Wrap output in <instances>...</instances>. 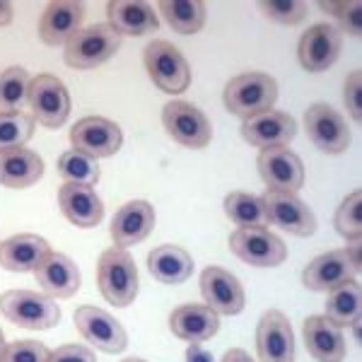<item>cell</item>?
Returning a JSON list of instances; mask_svg holds the SVG:
<instances>
[{
    "label": "cell",
    "mask_w": 362,
    "mask_h": 362,
    "mask_svg": "<svg viewBox=\"0 0 362 362\" xmlns=\"http://www.w3.org/2000/svg\"><path fill=\"white\" fill-rule=\"evenodd\" d=\"M97 283L104 300L116 307H128L138 295V268L126 249L114 247L99 256Z\"/></svg>",
    "instance_id": "6da1fadb"
},
{
    "label": "cell",
    "mask_w": 362,
    "mask_h": 362,
    "mask_svg": "<svg viewBox=\"0 0 362 362\" xmlns=\"http://www.w3.org/2000/svg\"><path fill=\"white\" fill-rule=\"evenodd\" d=\"M278 99V83L266 73H242L225 87V107L230 114L251 119L273 109Z\"/></svg>",
    "instance_id": "7a4b0ae2"
},
{
    "label": "cell",
    "mask_w": 362,
    "mask_h": 362,
    "mask_svg": "<svg viewBox=\"0 0 362 362\" xmlns=\"http://www.w3.org/2000/svg\"><path fill=\"white\" fill-rule=\"evenodd\" d=\"M0 312L8 321L22 329L46 331L61 321V309L51 297L32 290H8L0 295Z\"/></svg>",
    "instance_id": "3957f363"
},
{
    "label": "cell",
    "mask_w": 362,
    "mask_h": 362,
    "mask_svg": "<svg viewBox=\"0 0 362 362\" xmlns=\"http://www.w3.org/2000/svg\"><path fill=\"white\" fill-rule=\"evenodd\" d=\"M121 49V34L109 25H92L75 32L66 44V63L70 68L90 70L107 63Z\"/></svg>",
    "instance_id": "277c9868"
},
{
    "label": "cell",
    "mask_w": 362,
    "mask_h": 362,
    "mask_svg": "<svg viewBox=\"0 0 362 362\" xmlns=\"http://www.w3.org/2000/svg\"><path fill=\"white\" fill-rule=\"evenodd\" d=\"M145 68L150 80L167 95H181L191 85V68L172 42L155 39L145 49Z\"/></svg>",
    "instance_id": "5b68a950"
},
{
    "label": "cell",
    "mask_w": 362,
    "mask_h": 362,
    "mask_svg": "<svg viewBox=\"0 0 362 362\" xmlns=\"http://www.w3.org/2000/svg\"><path fill=\"white\" fill-rule=\"evenodd\" d=\"M230 249L244 264L256 268H273L288 259V247L283 239L266 227H249V230L237 227L230 235Z\"/></svg>",
    "instance_id": "8992f818"
},
{
    "label": "cell",
    "mask_w": 362,
    "mask_h": 362,
    "mask_svg": "<svg viewBox=\"0 0 362 362\" xmlns=\"http://www.w3.org/2000/svg\"><path fill=\"white\" fill-rule=\"evenodd\" d=\"M162 124H165L169 136L184 148L201 150L213 138V126H210L208 116L184 99H174L162 109Z\"/></svg>",
    "instance_id": "52a82bcc"
},
{
    "label": "cell",
    "mask_w": 362,
    "mask_h": 362,
    "mask_svg": "<svg viewBox=\"0 0 362 362\" xmlns=\"http://www.w3.org/2000/svg\"><path fill=\"white\" fill-rule=\"evenodd\" d=\"M27 102L34 112V121L46 128L63 126L70 114V95L66 85L54 75H37L29 80Z\"/></svg>",
    "instance_id": "ba28073f"
},
{
    "label": "cell",
    "mask_w": 362,
    "mask_h": 362,
    "mask_svg": "<svg viewBox=\"0 0 362 362\" xmlns=\"http://www.w3.org/2000/svg\"><path fill=\"white\" fill-rule=\"evenodd\" d=\"M307 136L314 145L326 155H341L350 145V128L343 114H338L334 107L319 102L312 104L305 114Z\"/></svg>",
    "instance_id": "9c48e42d"
},
{
    "label": "cell",
    "mask_w": 362,
    "mask_h": 362,
    "mask_svg": "<svg viewBox=\"0 0 362 362\" xmlns=\"http://www.w3.org/2000/svg\"><path fill=\"white\" fill-rule=\"evenodd\" d=\"M266 210L268 225L280 227L295 237H309L317 230V218L312 208L305 201H300L295 194H280V191H266L261 196Z\"/></svg>",
    "instance_id": "30bf717a"
},
{
    "label": "cell",
    "mask_w": 362,
    "mask_h": 362,
    "mask_svg": "<svg viewBox=\"0 0 362 362\" xmlns=\"http://www.w3.org/2000/svg\"><path fill=\"white\" fill-rule=\"evenodd\" d=\"M259 174L268 191L297 194L305 184V165L290 148H268L259 155Z\"/></svg>",
    "instance_id": "8fae6325"
},
{
    "label": "cell",
    "mask_w": 362,
    "mask_h": 362,
    "mask_svg": "<svg viewBox=\"0 0 362 362\" xmlns=\"http://www.w3.org/2000/svg\"><path fill=\"white\" fill-rule=\"evenodd\" d=\"M70 143L78 153L99 160V157H112L119 153L121 143H124V133L114 121L102 119V116H87L73 126Z\"/></svg>",
    "instance_id": "7c38bea8"
},
{
    "label": "cell",
    "mask_w": 362,
    "mask_h": 362,
    "mask_svg": "<svg viewBox=\"0 0 362 362\" xmlns=\"http://www.w3.org/2000/svg\"><path fill=\"white\" fill-rule=\"evenodd\" d=\"M259 362H295V336L290 319L278 309H268L256 329Z\"/></svg>",
    "instance_id": "4fadbf2b"
},
{
    "label": "cell",
    "mask_w": 362,
    "mask_h": 362,
    "mask_svg": "<svg viewBox=\"0 0 362 362\" xmlns=\"http://www.w3.org/2000/svg\"><path fill=\"white\" fill-rule=\"evenodd\" d=\"M75 326H78V331L87 343L97 346L104 353H121L128 346L124 326L104 309H97L92 305L78 307L75 309Z\"/></svg>",
    "instance_id": "5bb4252c"
},
{
    "label": "cell",
    "mask_w": 362,
    "mask_h": 362,
    "mask_svg": "<svg viewBox=\"0 0 362 362\" xmlns=\"http://www.w3.org/2000/svg\"><path fill=\"white\" fill-rule=\"evenodd\" d=\"M297 136V124L290 114L268 109L264 114H256L251 119H244L242 138L254 148H288Z\"/></svg>",
    "instance_id": "9a60e30c"
},
{
    "label": "cell",
    "mask_w": 362,
    "mask_h": 362,
    "mask_svg": "<svg viewBox=\"0 0 362 362\" xmlns=\"http://www.w3.org/2000/svg\"><path fill=\"white\" fill-rule=\"evenodd\" d=\"M341 44H343L341 32H338L334 25H329V22L312 25L305 34H302L300 49H297L302 68L309 70V73L329 70L338 61Z\"/></svg>",
    "instance_id": "2e32d148"
},
{
    "label": "cell",
    "mask_w": 362,
    "mask_h": 362,
    "mask_svg": "<svg viewBox=\"0 0 362 362\" xmlns=\"http://www.w3.org/2000/svg\"><path fill=\"white\" fill-rule=\"evenodd\" d=\"M201 293L206 305L213 309L215 314L223 317H235L244 309V288L232 276L230 271L220 266H208L201 273Z\"/></svg>",
    "instance_id": "e0dca14e"
},
{
    "label": "cell",
    "mask_w": 362,
    "mask_h": 362,
    "mask_svg": "<svg viewBox=\"0 0 362 362\" xmlns=\"http://www.w3.org/2000/svg\"><path fill=\"white\" fill-rule=\"evenodd\" d=\"M355 276H358V268L350 261L346 249H338L326 251V254L317 256L314 261H309V266L302 273V280L314 293H331L338 285L355 280Z\"/></svg>",
    "instance_id": "ac0fdd59"
},
{
    "label": "cell",
    "mask_w": 362,
    "mask_h": 362,
    "mask_svg": "<svg viewBox=\"0 0 362 362\" xmlns=\"http://www.w3.org/2000/svg\"><path fill=\"white\" fill-rule=\"evenodd\" d=\"M85 5L73 0H54L44 8V15L39 20V37L49 46L68 44V39L75 32L83 29Z\"/></svg>",
    "instance_id": "d6986e66"
},
{
    "label": "cell",
    "mask_w": 362,
    "mask_h": 362,
    "mask_svg": "<svg viewBox=\"0 0 362 362\" xmlns=\"http://www.w3.org/2000/svg\"><path fill=\"white\" fill-rule=\"evenodd\" d=\"M39 288L44 290L46 297H70L80 290V268L75 266L73 259L58 251H49L39 266L34 268Z\"/></svg>",
    "instance_id": "ffe728a7"
},
{
    "label": "cell",
    "mask_w": 362,
    "mask_h": 362,
    "mask_svg": "<svg viewBox=\"0 0 362 362\" xmlns=\"http://www.w3.org/2000/svg\"><path fill=\"white\" fill-rule=\"evenodd\" d=\"M302 336H305V346L314 360L319 362H343L346 360L348 346L343 329H338L331 319L314 314L302 326Z\"/></svg>",
    "instance_id": "44dd1931"
},
{
    "label": "cell",
    "mask_w": 362,
    "mask_h": 362,
    "mask_svg": "<svg viewBox=\"0 0 362 362\" xmlns=\"http://www.w3.org/2000/svg\"><path fill=\"white\" fill-rule=\"evenodd\" d=\"M155 227V208L148 201H131L116 210L112 220V239L116 247L126 249L143 242Z\"/></svg>",
    "instance_id": "7402d4cb"
},
{
    "label": "cell",
    "mask_w": 362,
    "mask_h": 362,
    "mask_svg": "<svg viewBox=\"0 0 362 362\" xmlns=\"http://www.w3.org/2000/svg\"><path fill=\"white\" fill-rule=\"evenodd\" d=\"M58 206L70 223L78 227H97L104 218V203L92 186L63 184L58 189Z\"/></svg>",
    "instance_id": "603a6c76"
},
{
    "label": "cell",
    "mask_w": 362,
    "mask_h": 362,
    "mask_svg": "<svg viewBox=\"0 0 362 362\" xmlns=\"http://www.w3.org/2000/svg\"><path fill=\"white\" fill-rule=\"evenodd\" d=\"M172 334L189 343H203L220 331V317L208 305H181L169 317Z\"/></svg>",
    "instance_id": "cb8c5ba5"
},
{
    "label": "cell",
    "mask_w": 362,
    "mask_h": 362,
    "mask_svg": "<svg viewBox=\"0 0 362 362\" xmlns=\"http://www.w3.org/2000/svg\"><path fill=\"white\" fill-rule=\"evenodd\" d=\"M107 15L109 27H114L121 37H143L160 27L153 5L143 0H112L107 5Z\"/></svg>",
    "instance_id": "d4e9b609"
},
{
    "label": "cell",
    "mask_w": 362,
    "mask_h": 362,
    "mask_svg": "<svg viewBox=\"0 0 362 362\" xmlns=\"http://www.w3.org/2000/svg\"><path fill=\"white\" fill-rule=\"evenodd\" d=\"M44 174V160L34 150H0V184L8 189H27Z\"/></svg>",
    "instance_id": "484cf974"
},
{
    "label": "cell",
    "mask_w": 362,
    "mask_h": 362,
    "mask_svg": "<svg viewBox=\"0 0 362 362\" xmlns=\"http://www.w3.org/2000/svg\"><path fill=\"white\" fill-rule=\"evenodd\" d=\"M49 242L39 235H15L0 242V266L13 273H27L49 254Z\"/></svg>",
    "instance_id": "4316f807"
},
{
    "label": "cell",
    "mask_w": 362,
    "mask_h": 362,
    "mask_svg": "<svg viewBox=\"0 0 362 362\" xmlns=\"http://www.w3.org/2000/svg\"><path fill=\"white\" fill-rule=\"evenodd\" d=\"M148 268L160 283L181 285L194 273V259L186 249L174 247V244H162V247H155L150 251Z\"/></svg>",
    "instance_id": "83f0119b"
},
{
    "label": "cell",
    "mask_w": 362,
    "mask_h": 362,
    "mask_svg": "<svg viewBox=\"0 0 362 362\" xmlns=\"http://www.w3.org/2000/svg\"><path fill=\"white\" fill-rule=\"evenodd\" d=\"M362 312V293L358 280H348V283L338 285L336 290L329 293L326 300V319H331L338 329L343 326H358Z\"/></svg>",
    "instance_id": "f1b7e54d"
},
{
    "label": "cell",
    "mask_w": 362,
    "mask_h": 362,
    "mask_svg": "<svg viewBox=\"0 0 362 362\" xmlns=\"http://www.w3.org/2000/svg\"><path fill=\"white\" fill-rule=\"evenodd\" d=\"M160 10L177 34H196L206 22V5L201 0H165Z\"/></svg>",
    "instance_id": "f546056e"
},
{
    "label": "cell",
    "mask_w": 362,
    "mask_h": 362,
    "mask_svg": "<svg viewBox=\"0 0 362 362\" xmlns=\"http://www.w3.org/2000/svg\"><path fill=\"white\" fill-rule=\"evenodd\" d=\"M225 213L237 227L249 230V227H266V210L259 196L244 194V191H235L225 198Z\"/></svg>",
    "instance_id": "4dcf8cb0"
},
{
    "label": "cell",
    "mask_w": 362,
    "mask_h": 362,
    "mask_svg": "<svg viewBox=\"0 0 362 362\" xmlns=\"http://www.w3.org/2000/svg\"><path fill=\"white\" fill-rule=\"evenodd\" d=\"M29 95V75L25 68L13 66L0 73V114L22 112Z\"/></svg>",
    "instance_id": "1f68e13d"
},
{
    "label": "cell",
    "mask_w": 362,
    "mask_h": 362,
    "mask_svg": "<svg viewBox=\"0 0 362 362\" xmlns=\"http://www.w3.org/2000/svg\"><path fill=\"white\" fill-rule=\"evenodd\" d=\"M58 174L66 179V184L95 186L99 181V165L90 155L68 150V153L58 157Z\"/></svg>",
    "instance_id": "d6a6232c"
},
{
    "label": "cell",
    "mask_w": 362,
    "mask_h": 362,
    "mask_svg": "<svg viewBox=\"0 0 362 362\" xmlns=\"http://www.w3.org/2000/svg\"><path fill=\"white\" fill-rule=\"evenodd\" d=\"M34 133V119L25 112L0 114V150L22 148Z\"/></svg>",
    "instance_id": "836d02e7"
},
{
    "label": "cell",
    "mask_w": 362,
    "mask_h": 362,
    "mask_svg": "<svg viewBox=\"0 0 362 362\" xmlns=\"http://www.w3.org/2000/svg\"><path fill=\"white\" fill-rule=\"evenodd\" d=\"M360 208H362V196H360V191H353V194L341 203V208L336 210V230L341 232L348 242L362 237Z\"/></svg>",
    "instance_id": "e575fe53"
},
{
    "label": "cell",
    "mask_w": 362,
    "mask_h": 362,
    "mask_svg": "<svg viewBox=\"0 0 362 362\" xmlns=\"http://www.w3.org/2000/svg\"><path fill=\"white\" fill-rule=\"evenodd\" d=\"M261 10L280 25H300L307 17V5L300 0H271V3L264 0Z\"/></svg>",
    "instance_id": "d590c367"
},
{
    "label": "cell",
    "mask_w": 362,
    "mask_h": 362,
    "mask_svg": "<svg viewBox=\"0 0 362 362\" xmlns=\"http://www.w3.org/2000/svg\"><path fill=\"white\" fill-rule=\"evenodd\" d=\"M321 10L334 13L341 20L343 32H348L350 37H360L362 32V15H360V3H319Z\"/></svg>",
    "instance_id": "8d00e7d4"
},
{
    "label": "cell",
    "mask_w": 362,
    "mask_h": 362,
    "mask_svg": "<svg viewBox=\"0 0 362 362\" xmlns=\"http://www.w3.org/2000/svg\"><path fill=\"white\" fill-rule=\"evenodd\" d=\"M49 360V350L44 343L37 341H15L5 346L3 362H46Z\"/></svg>",
    "instance_id": "74e56055"
},
{
    "label": "cell",
    "mask_w": 362,
    "mask_h": 362,
    "mask_svg": "<svg viewBox=\"0 0 362 362\" xmlns=\"http://www.w3.org/2000/svg\"><path fill=\"white\" fill-rule=\"evenodd\" d=\"M46 362H97V358L90 348L78 346V343H68V346H61L54 353H49Z\"/></svg>",
    "instance_id": "f35d334b"
},
{
    "label": "cell",
    "mask_w": 362,
    "mask_h": 362,
    "mask_svg": "<svg viewBox=\"0 0 362 362\" xmlns=\"http://www.w3.org/2000/svg\"><path fill=\"white\" fill-rule=\"evenodd\" d=\"M360 97H362V78H360V70H353L346 80V107H348V112L355 121L362 119Z\"/></svg>",
    "instance_id": "ab89813d"
},
{
    "label": "cell",
    "mask_w": 362,
    "mask_h": 362,
    "mask_svg": "<svg viewBox=\"0 0 362 362\" xmlns=\"http://www.w3.org/2000/svg\"><path fill=\"white\" fill-rule=\"evenodd\" d=\"M186 362H215L213 353H208L206 348H201L198 343H191V348L186 350Z\"/></svg>",
    "instance_id": "60d3db41"
},
{
    "label": "cell",
    "mask_w": 362,
    "mask_h": 362,
    "mask_svg": "<svg viewBox=\"0 0 362 362\" xmlns=\"http://www.w3.org/2000/svg\"><path fill=\"white\" fill-rule=\"evenodd\" d=\"M223 362H254V358L247 353V350H242V348H232V350H227L225 353V358Z\"/></svg>",
    "instance_id": "b9f144b4"
},
{
    "label": "cell",
    "mask_w": 362,
    "mask_h": 362,
    "mask_svg": "<svg viewBox=\"0 0 362 362\" xmlns=\"http://www.w3.org/2000/svg\"><path fill=\"white\" fill-rule=\"evenodd\" d=\"M10 22H13V8H10V3L0 0V27L10 25Z\"/></svg>",
    "instance_id": "7bdbcfd3"
},
{
    "label": "cell",
    "mask_w": 362,
    "mask_h": 362,
    "mask_svg": "<svg viewBox=\"0 0 362 362\" xmlns=\"http://www.w3.org/2000/svg\"><path fill=\"white\" fill-rule=\"evenodd\" d=\"M5 346H8V343H5V336H3V331H0V362H3V355H5Z\"/></svg>",
    "instance_id": "ee69618b"
},
{
    "label": "cell",
    "mask_w": 362,
    "mask_h": 362,
    "mask_svg": "<svg viewBox=\"0 0 362 362\" xmlns=\"http://www.w3.org/2000/svg\"><path fill=\"white\" fill-rule=\"evenodd\" d=\"M124 362H145V360H140V358H128V360H124Z\"/></svg>",
    "instance_id": "f6af8a7d"
}]
</instances>
